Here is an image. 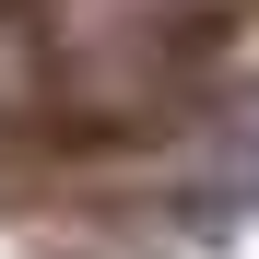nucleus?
<instances>
[{"label": "nucleus", "mask_w": 259, "mask_h": 259, "mask_svg": "<svg viewBox=\"0 0 259 259\" xmlns=\"http://www.w3.org/2000/svg\"><path fill=\"white\" fill-rule=\"evenodd\" d=\"M259 212V95H247V118H236V142L212 153V177L189 189V236H236Z\"/></svg>", "instance_id": "nucleus-1"}]
</instances>
